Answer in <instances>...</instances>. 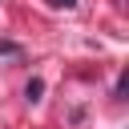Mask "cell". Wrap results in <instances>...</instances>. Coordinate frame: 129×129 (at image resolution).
<instances>
[{
  "label": "cell",
  "mask_w": 129,
  "mask_h": 129,
  "mask_svg": "<svg viewBox=\"0 0 129 129\" xmlns=\"http://www.w3.org/2000/svg\"><path fill=\"white\" fill-rule=\"evenodd\" d=\"M40 93H44V81H40V77H32V81L24 85V97H28V101H40Z\"/></svg>",
  "instance_id": "cell-1"
},
{
  "label": "cell",
  "mask_w": 129,
  "mask_h": 129,
  "mask_svg": "<svg viewBox=\"0 0 129 129\" xmlns=\"http://www.w3.org/2000/svg\"><path fill=\"white\" fill-rule=\"evenodd\" d=\"M0 56H20V44H12V40H0Z\"/></svg>",
  "instance_id": "cell-2"
},
{
  "label": "cell",
  "mask_w": 129,
  "mask_h": 129,
  "mask_svg": "<svg viewBox=\"0 0 129 129\" xmlns=\"http://www.w3.org/2000/svg\"><path fill=\"white\" fill-rule=\"evenodd\" d=\"M48 4H52V8H73L77 0H48Z\"/></svg>",
  "instance_id": "cell-3"
}]
</instances>
